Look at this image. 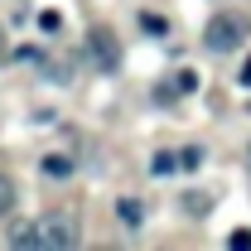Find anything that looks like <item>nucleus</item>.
<instances>
[{"label":"nucleus","mask_w":251,"mask_h":251,"mask_svg":"<svg viewBox=\"0 0 251 251\" xmlns=\"http://www.w3.org/2000/svg\"><path fill=\"white\" fill-rule=\"evenodd\" d=\"M68 169H73V164H68L63 155H49V159H44V174H53V179H63Z\"/></svg>","instance_id":"nucleus-7"},{"label":"nucleus","mask_w":251,"mask_h":251,"mask_svg":"<svg viewBox=\"0 0 251 251\" xmlns=\"http://www.w3.org/2000/svg\"><path fill=\"white\" fill-rule=\"evenodd\" d=\"M227 247H232V251H251V232H247V227H242V232H232V237H227Z\"/></svg>","instance_id":"nucleus-8"},{"label":"nucleus","mask_w":251,"mask_h":251,"mask_svg":"<svg viewBox=\"0 0 251 251\" xmlns=\"http://www.w3.org/2000/svg\"><path fill=\"white\" fill-rule=\"evenodd\" d=\"M140 25H145V29H150V34H169V25H164L159 15H140Z\"/></svg>","instance_id":"nucleus-9"},{"label":"nucleus","mask_w":251,"mask_h":251,"mask_svg":"<svg viewBox=\"0 0 251 251\" xmlns=\"http://www.w3.org/2000/svg\"><path fill=\"white\" fill-rule=\"evenodd\" d=\"M198 159H203L198 150H184V155H179V164H184V169H198Z\"/></svg>","instance_id":"nucleus-12"},{"label":"nucleus","mask_w":251,"mask_h":251,"mask_svg":"<svg viewBox=\"0 0 251 251\" xmlns=\"http://www.w3.org/2000/svg\"><path fill=\"white\" fill-rule=\"evenodd\" d=\"M44 237H49V247H77V232H73L68 218H49L44 222Z\"/></svg>","instance_id":"nucleus-4"},{"label":"nucleus","mask_w":251,"mask_h":251,"mask_svg":"<svg viewBox=\"0 0 251 251\" xmlns=\"http://www.w3.org/2000/svg\"><path fill=\"white\" fill-rule=\"evenodd\" d=\"M58 25H63V20L53 15V10H44V15H39V29H58Z\"/></svg>","instance_id":"nucleus-11"},{"label":"nucleus","mask_w":251,"mask_h":251,"mask_svg":"<svg viewBox=\"0 0 251 251\" xmlns=\"http://www.w3.org/2000/svg\"><path fill=\"white\" fill-rule=\"evenodd\" d=\"M15 208V184H10V174H0V218Z\"/></svg>","instance_id":"nucleus-6"},{"label":"nucleus","mask_w":251,"mask_h":251,"mask_svg":"<svg viewBox=\"0 0 251 251\" xmlns=\"http://www.w3.org/2000/svg\"><path fill=\"white\" fill-rule=\"evenodd\" d=\"M174 164H179V159H174V155H155V164H150V169H155V174H169Z\"/></svg>","instance_id":"nucleus-10"},{"label":"nucleus","mask_w":251,"mask_h":251,"mask_svg":"<svg viewBox=\"0 0 251 251\" xmlns=\"http://www.w3.org/2000/svg\"><path fill=\"white\" fill-rule=\"evenodd\" d=\"M5 242H10V247H20V251H39V247H49V237H44V222H15V227L5 232Z\"/></svg>","instance_id":"nucleus-3"},{"label":"nucleus","mask_w":251,"mask_h":251,"mask_svg":"<svg viewBox=\"0 0 251 251\" xmlns=\"http://www.w3.org/2000/svg\"><path fill=\"white\" fill-rule=\"evenodd\" d=\"M237 82H242V87H251V58L242 63V73H237Z\"/></svg>","instance_id":"nucleus-13"},{"label":"nucleus","mask_w":251,"mask_h":251,"mask_svg":"<svg viewBox=\"0 0 251 251\" xmlns=\"http://www.w3.org/2000/svg\"><path fill=\"white\" fill-rule=\"evenodd\" d=\"M116 218H121L126 227H140V222H145V208H140L135 198H121V203H116Z\"/></svg>","instance_id":"nucleus-5"},{"label":"nucleus","mask_w":251,"mask_h":251,"mask_svg":"<svg viewBox=\"0 0 251 251\" xmlns=\"http://www.w3.org/2000/svg\"><path fill=\"white\" fill-rule=\"evenodd\" d=\"M247 15H237V10H222L208 20V29H203V44L213 49V53H232V49H242V39H247Z\"/></svg>","instance_id":"nucleus-1"},{"label":"nucleus","mask_w":251,"mask_h":251,"mask_svg":"<svg viewBox=\"0 0 251 251\" xmlns=\"http://www.w3.org/2000/svg\"><path fill=\"white\" fill-rule=\"evenodd\" d=\"M87 53H92V63L101 73H116V68H121V44H116V34L106 29V25L87 29Z\"/></svg>","instance_id":"nucleus-2"}]
</instances>
